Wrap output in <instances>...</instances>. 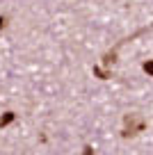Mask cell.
Here are the masks:
<instances>
[{
  "label": "cell",
  "mask_w": 153,
  "mask_h": 155,
  "mask_svg": "<svg viewBox=\"0 0 153 155\" xmlns=\"http://www.w3.org/2000/svg\"><path fill=\"white\" fill-rule=\"evenodd\" d=\"M144 128V121L139 114H128L124 119V137H133Z\"/></svg>",
  "instance_id": "6da1fadb"
},
{
  "label": "cell",
  "mask_w": 153,
  "mask_h": 155,
  "mask_svg": "<svg viewBox=\"0 0 153 155\" xmlns=\"http://www.w3.org/2000/svg\"><path fill=\"white\" fill-rule=\"evenodd\" d=\"M14 116H16L14 112H7L5 116H0V128H5V126H9V123L14 121Z\"/></svg>",
  "instance_id": "7a4b0ae2"
},
{
  "label": "cell",
  "mask_w": 153,
  "mask_h": 155,
  "mask_svg": "<svg viewBox=\"0 0 153 155\" xmlns=\"http://www.w3.org/2000/svg\"><path fill=\"white\" fill-rule=\"evenodd\" d=\"M114 62H117V53H114V50L107 53L105 57H103V64H105V66H110V64H114Z\"/></svg>",
  "instance_id": "3957f363"
},
{
  "label": "cell",
  "mask_w": 153,
  "mask_h": 155,
  "mask_svg": "<svg viewBox=\"0 0 153 155\" xmlns=\"http://www.w3.org/2000/svg\"><path fill=\"white\" fill-rule=\"evenodd\" d=\"M94 75H98L100 80H107V71H103V68H98V66H94Z\"/></svg>",
  "instance_id": "277c9868"
},
{
  "label": "cell",
  "mask_w": 153,
  "mask_h": 155,
  "mask_svg": "<svg viewBox=\"0 0 153 155\" xmlns=\"http://www.w3.org/2000/svg\"><path fill=\"white\" fill-rule=\"evenodd\" d=\"M144 71H146L148 75H153V59H148V62H144Z\"/></svg>",
  "instance_id": "5b68a950"
},
{
  "label": "cell",
  "mask_w": 153,
  "mask_h": 155,
  "mask_svg": "<svg viewBox=\"0 0 153 155\" xmlns=\"http://www.w3.org/2000/svg\"><path fill=\"white\" fill-rule=\"evenodd\" d=\"M82 155H94V150H91V148H89V146H87V148H85V150H82Z\"/></svg>",
  "instance_id": "8992f818"
},
{
  "label": "cell",
  "mask_w": 153,
  "mask_h": 155,
  "mask_svg": "<svg viewBox=\"0 0 153 155\" xmlns=\"http://www.w3.org/2000/svg\"><path fill=\"white\" fill-rule=\"evenodd\" d=\"M0 28H5V18H0Z\"/></svg>",
  "instance_id": "52a82bcc"
}]
</instances>
